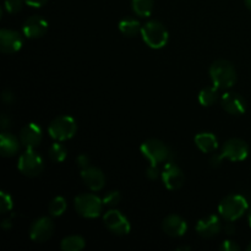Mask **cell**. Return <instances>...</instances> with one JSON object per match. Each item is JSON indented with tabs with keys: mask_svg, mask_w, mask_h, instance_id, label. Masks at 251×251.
<instances>
[{
	"mask_svg": "<svg viewBox=\"0 0 251 251\" xmlns=\"http://www.w3.org/2000/svg\"><path fill=\"white\" fill-rule=\"evenodd\" d=\"M210 77L218 90H227L237 82V71L232 63L225 59L213 61L210 66Z\"/></svg>",
	"mask_w": 251,
	"mask_h": 251,
	"instance_id": "cell-1",
	"label": "cell"
},
{
	"mask_svg": "<svg viewBox=\"0 0 251 251\" xmlns=\"http://www.w3.org/2000/svg\"><path fill=\"white\" fill-rule=\"evenodd\" d=\"M141 37L150 48L161 49L168 43L169 33L162 22L152 20L141 27Z\"/></svg>",
	"mask_w": 251,
	"mask_h": 251,
	"instance_id": "cell-2",
	"label": "cell"
},
{
	"mask_svg": "<svg viewBox=\"0 0 251 251\" xmlns=\"http://www.w3.org/2000/svg\"><path fill=\"white\" fill-rule=\"evenodd\" d=\"M248 208H249V205L244 196L228 195L218 205V212H220L221 217L225 218L226 221L234 222L244 216Z\"/></svg>",
	"mask_w": 251,
	"mask_h": 251,
	"instance_id": "cell-3",
	"label": "cell"
},
{
	"mask_svg": "<svg viewBox=\"0 0 251 251\" xmlns=\"http://www.w3.org/2000/svg\"><path fill=\"white\" fill-rule=\"evenodd\" d=\"M76 130H77V125H76L75 119L69 115H60V117L55 118L48 127L49 136L59 142L66 141V140L74 137Z\"/></svg>",
	"mask_w": 251,
	"mask_h": 251,
	"instance_id": "cell-4",
	"label": "cell"
},
{
	"mask_svg": "<svg viewBox=\"0 0 251 251\" xmlns=\"http://www.w3.org/2000/svg\"><path fill=\"white\" fill-rule=\"evenodd\" d=\"M75 210L85 218H97L104 206L103 199L95 194H81L75 198Z\"/></svg>",
	"mask_w": 251,
	"mask_h": 251,
	"instance_id": "cell-5",
	"label": "cell"
},
{
	"mask_svg": "<svg viewBox=\"0 0 251 251\" xmlns=\"http://www.w3.org/2000/svg\"><path fill=\"white\" fill-rule=\"evenodd\" d=\"M17 168L24 176L34 178L43 172L44 161L38 152L32 149H26V151L20 156Z\"/></svg>",
	"mask_w": 251,
	"mask_h": 251,
	"instance_id": "cell-6",
	"label": "cell"
},
{
	"mask_svg": "<svg viewBox=\"0 0 251 251\" xmlns=\"http://www.w3.org/2000/svg\"><path fill=\"white\" fill-rule=\"evenodd\" d=\"M140 151L144 154V157L149 159L150 163L153 164V166H157L158 163L167 161L171 156V151H169L168 147L157 139L146 140L140 147Z\"/></svg>",
	"mask_w": 251,
	"mask_h": 251,
	"instance_id": "cell-7",
	"label": "cell"
},
{
	"mask_svg": "<svg viewBox=\"0 0 251 251\" xmlns=\"http://www.w3.org/2000/svg\"><path fill=\"white\" fill-rule=\"evenodd\" d=\"M103 222L107 229L115 235H126L131 230L129 220L118 210H109L103 216Z\"/></svg>",
	"mask_w": 251,
	"mask_h": 251,
	"instance_id": "cell-8",
	"label": "cell"
},
{
	"mask_svg": "<svg viewBox=\"0 0 251 251\" xmlns=\"http://www.w3.org/2000/svg\"><path fill=\"white\" fill-rule=\"evenodd\" d=\"M55 226L51 218L39 217L29 227V237L36 243H44L54 234Z\"/></svg>",
	"mask_w": 251,
	"mask_h": 251,
	"instance_id": "cell-9",
	"label": "cell"
},
{
	"mask_svg": "<svg viewBox=\"0 0 251 251\" xmlns=\"http://www.w3.org/2000/svg\"><path fill=\"white\" fill-rule=\"evenodd\" d=\"M222 156L232 162H242L249 156V146L242 139H229L223 145Z\"/></svg>",
	"mask_w": 251,
	"mask_h": 251,
	"instance_id": "cell-10",
	"label": "cell"
},
{
	"mask_svg": "<svg viewBox=\"0 0 251 251\" xmlns=\"http://www.w3.org/2000/svg\"><path fill=\"white\" fill-rule=\"evenodd\" d=\"M164 186L169 190H178L184 185L185 176L174 162H168L161 174Z\"/></svg>",
	"mask_w": 251,
	"mask_h": 251,
	"instance_id": "cell-11",
	"label": "cell"
},
{
	"mask_svg": "<svg viewBox=\"0 0 251 251\" xmlns=\"http://www.w3.org/2000/svg\"><path fill=\"white\" fill-rule=\"evenodd\" d=\"M24 44L22 36L15 29L2 28L0 31V50L5 54H14L21 49Z\"/></svg>",
	"mask_w": 251,
	"mask_h": 251,
	"instance_id": "cell-12",
	"label": "cell"
},
{
	"mask_svg": "<svg viewBox=\"0 0 251 251\" xmlns=\"http://www.w3.org/2000/svg\"><path fill=\"white\" fill-rule=\"evenodd\" d=\"M48 22L46 19H43L39 15H34V16L28 17L26 21L22 25V32L27 38L36 39L41 38L48 31Z\"/></svg>",
	"mask_w": 251,
	"mask_h": 251,
	"instance_id": "cell-13",
	"label": "cell"
},
{
	"mask_svg": "<svg viewBox=\"0 0 251 251\" xmlns=\"http://www.w3.org/2000/svg\"><path fill=\"white\" fill-rule=\"evenodd\" d=\"M42 129L36 123H28L20 131V141L25 149L34 150L42 141Z\"/></svg>",
	"mask_w": 251,
	"mask_h": 251,
	"instance_id": "cell-14",
	"label": "cell"
},
{
	"mask_svg": "<svg viewBox=\"0 0 251 251\" xmlns=\"http://www.w3.org/2000/svg\"><path fill=\"white\" fill-rule=\"evenodd\" d=\"M81 178L85 185L92 191L102 190L105 185L104 173L97 167L88 166L87 168H83L81 171Z\"/></svg>",
	"mask_w": 251,
	"mask_h": 251,
	"instance_id": "cell-15",
	"label": "cell"
},
{
	"mask_svg": "<svg viewBox=\"0 0 251 251\" xmlns=\"http://www.w3.org/2000/svg\"><path fill=\"white\" fill-rule=\"evenodd\" d=\"M162 228L164 233L169 237L179 238L183 237L188 230V223L183 217L178 215H169L162 222Z\"/></svg>",
	"mask_w": 251,
	"mask_h": 251,
	"instance_id": "cell-16",
	"label": "cell"
},
{
	"mask_svg": "<svg viewBox=\"0 0 251 251\" xmlns=\"http://www.w3.org/2000/svg\"><path fill=\"white\" fill-rule=\"evenodd\" d=\"M223 109L232 115H240L247 110V103L240 95L234 92H226L221 98Z\"/></svg>",
	"mask_w": 251,
	"mask_h": 251,
	"instance_id": "cell-17",
	"label": "cell"
},
{
	"mask_svg": "<svg viewBox=\"0 0 251 251\" xmlns=\"http://www.w3.org/2000/svg\"><path fill=\"white\" fill-rule=\"evenodd\" d=\"M222 229L220 217L216 215H208L201 218L196 225V232L202 238H212Z\"/></svg>",
	"mask_w": 251,
	"mask_h": 251,
	"instance_id": "cell-18",
	"label": "cell"
},
{
	"mask_svg": "<svg viewBox=\"0 0 251 251\" xmlns=\"http://www.w3.org/2000/svg\"><path fill=\"white\" fill-rule=\"evenodd\" d=\"M20 140L6 131L0 135V153L2 157H14L20 150Z\"/></svg>",
	"mask_w": 251,
	"mask_h": 251,
	"instance_id": "cell-19",
	"label": "cell"
},
{
	"mask_svg": "<svg viewBox=\"0 0 251 251\" xmlns=\"http://www.w3.org/2000/svg\"><path fill=\"white\" fill-rule=\"evenodd\" d=\"M195 144L201 152L211 153L218 147V140L212 132H200L195 136Z\"/></svg>",
	"mask_w": 251,
	"mask_h": 251,
	"instance_id": "cell-20",
	"label": "cell"
},
{
	"mask_svg": "<svg viewBox=\"0 0 251 251\" xmlns=\"http://www.w3.org/2000/svg\"><path fill=\"white\" fill-rule=\"evenodd\" d=\"M119 27L120 32H122L124 36L126 37H135L137 36V33H141V25L134 17H124L119 21Z\"/></svg>",
	"mask_w": 251,
	"mask_h": 251,
	"instance_id": "cell-21",
	"label": "cell"
},
{
	"mask_svg": "<svg viewBox=\"0 0 251 251\" xmlns=\"http://www.w3.org/2000/svg\"><path fill=\"white\" fill-rule=\"evenodd\" d=\"M86 247V242L81 235H69L60 243L61 250L64 251H81Z\"/></svg>",
	"mask_w": 251,
	"mask_h": 251,
	"instance_id": "cell-22",
	"label": "cell"
},
{
	"mask_svg": "<svg viewBox=\"0 0 251 251\" xmlns=\"http://www.w3.org/2000/svg\"><path fill=\"white\" fill-rule=\"evenodd\" d=\"M218 100V88L216 86H208L202 88L199 93V102L202 107H211L215 104Z\"/></svg>",
	"mask_w": 251,
	"mask_h": 251,
	"instance_id": "cell-23",
	"label": "cell"
},
{
	"mask_svg": "<svg viewBox=\"0 0 251 251\" xmlns=\"http://www.w3.org/2000/svg\"><path fill=\"white\" fill-rule=\"evenodd\" d=\"M131 6L137 16L149 17L153 11L154 0H131Z\"/></svg>",
	"mask_w": 251,
	"mask_h": 251,
	"instance_id": "cell-24",
	"label": "cell"
},
{
	"mask_svg": "<svg viewBox=\"0 0 251 251\" xmlns=\"http://www.w3.org/2000/svg\"><path fill=\"white\" fill-rule=\"evenodd\" d=\"M49 158L51 159L55 163H61V162L65 161L66 154H68V151H66V147L64 145L59 144L58 142H54L50 147H49Z\"/></svg>",
	"mask_w": 251,
	"mask_h": 251,
	"instance_id": "cell-25",
	"label": "cell"
},
{
	"mask_svg": "<svg viewBox=\"0 0 251 251\" xmlns=\"http://www.w3.org/2000/svg\"><path fill=\"white\" fill-rule=\"evenodd\" d=\"M66 207H68V202H66L65 198L63 196H56L49 203V213L53 217H59V216L63 215L66 211Z\"/></svg>",
	"mask_w": 251,
	"mask_h": 251,
	"instance_id": "cell-26",
	"label": "cell"
},
{
	"mask_svg": "<svg viewBox=\"0 0 251 251\" xmlns=\"http://www.w3.org/2000/svg\"><path fill=\"white\" fill-rule=\"evenodd\" d=\"M14 207V201H12L11 195L6 191H1L0 193V212L6 213L12 210Z\"/></svg>",
	"mask_w": 251,
	"mask_h": 251,
	"instance_id": "cell-27",
	"label": "cell"
},
{
	"mask_svg": "<svg viewBox=\"0 0 251 251\" xmlns=\"http://www.w3.org/2000/svg\"><path fill=\"white\" fill-rule=\"evenodd\" d=\"M120 200H122V195H120L119 191L112 190L108 194H105V196L103 198V203H104V206H108V207H115L120 202Z\"/></svg>",
	"mask_w": 251,
	"mask_h": 251,
	"instance_id": "cell-28",
	"label": "cell"
},
{
	"mask_svg": "<svg viewBox=\"0 0 251 251\" xmlns=\"http://www.w3.org/2000/svg\"><path fill=\"white\" fill-rule=\"evenodd\" d=\"M24 0H5L4 9L6 10L9 14H16L22 9V4Z\"/></svg>",
	"mask_w": 251,
	"mask_h": 251,
	"instance_id": "cell-29",
	"label": "cell"
},
{
	"mask_svg": "<svg viewBox=\"0 0 251 251\" xmlns=\"http://www.w3.org/2000/svg\"><path fill=\"white\" fill-rule=\"evenodd\" d=\"M221 251H239L240 247L234 240H225L220 247Z\"/></svg>",
	"mask_w": 251,
	"mask_h": 251,
	"instance_id": "cell-30",
	"label": "cell"
},
{
	"mask_svg": "<svg viewBox=\"0 0 251 251\" xmlns=\"http://www.w3.org/2000/svg\"><path fill=\"white\" fill-rule=\"evenodd\" d=\"M158 176H159V172H158V168H157V166L151 164V166L147 168L146 176L149 179H151V180H156V179H158Z\"/></svg>",
	"mask_w": 251,
	"mask_h": 251,
	"instance_id": "cell-31",
	"label": "cell"
},
{
	"mask_svg": "<svg viewBox=\"0 0 251 251\" xmlns=\"http://www.w3.org/2000/svg\"><path fill=\"white\" fill-rule=\"evenodd\" d=\"M76 162H77V166H80L81 168H87L90 166V157L85 153H81L80 156H77L76 158Z\"/></svg>",
	"mask_w": 251,
	"mask_h": 251,
	"instance_id": "cell-32",
	"label": "cell"
},
{
	"mask_svg": "<svg viewBox=\"0 0 251 251\" xmlns=\"http://www.w3.org/2000/svg\"><path fill=\"white\" fill-rule=\"evenodd\" d=\"M1 98H2V100H4L5 104H12L15 100L14 93H12L10 90H5L4 92H2Z\"/></svg>",
	"mask_w": 251,
	"mask_h": 251,
	"instance_id": "cell-33",
	"label": "cell"
},
{
	"mask_svg": "<svg viewBox=\"0 0 251 251\" xmlns=\"http://www.w3.org/2000/svg\"><path fill=\"white\" fill-rule=\"evenodd\" d=\"M25 4L32 7H42L48 2V0H24Z\"/></svg>",
	"mask_w": 251,
	"mask_h": 251,
	"instance_id": "cell-34",
	"label": "cell"
},
{
	"mask_svg": "<svg viewBox=\"0 0 251 251\" xmlns=\"http://www.w3.org/2000/svg\"><path fill=\"white\" fill-rule=\"evenodd\" d=\"M0 124H1V129L5 130L6 127L10 126V118H7L6 114L1 115V120H0Z\"/></svg>",
	"mask_w": 251,
	"mask_h": 251,
	"instance_id": "cell-35",
	"label": "cell"
},
{
	"mask_svg": "<svg viewBox=\"0 0 251 251\" xmlns=\"http://www.w3.org/2000/svg\"><path fill=\"white\" fill-rule=\"evenodd\" d=\"M225 230H226V233L229 235L233 234V233L235 232V226L233 225L232 221H228V223L226 225V227H225Z\"/></svg>",
	"mask_w": 251,
	"mask_h": 251,
	"instance_id": "cell-36",
	"label": "cell"
},
{
	"mask_svg": "<svg viewBox=\"0 0 251 251\" xmlns=\"http://www.w3.org/2000/svg\"><path fill=\"white\" fill-rule=\"evenodd\" d=\"M222 159H223L222 154H220V156H213L212 159H211V163H212L213 167L218 166V164H220L221 162H222Z\"/></svg>",
	"mask_w": 251,
	"mask_h": 251,
	"instance_id": "cell-37",
	"label": "cell"
},
{
	"mask_svg": "<svg viewBox=\"0 0 251 251\" xmlns=\"http://www.w3.org/2000/svg\"><path fill=\"white\" fill-rule=\"evenodd\" d=\"M1 227L4 228L5 230L10 229V228H11V220H5V221H2Z\"/></svg>",
	"mask_w": 251,
	"mask_h": 251,
	"instance_id": "cell-38",
	"label": "cell"
},
{
	"mask_svg": "<svg viewBox=\"0 0 251 251\" xmlns=\"http://www.w3.org/2000/svg\"><path fill=\"white\" fill-rule=\"evenodd\" d=\"M245 1V5H247V7L249 10H251V0H244Z\"/></svg>",
	"mask_w": 251,
	"mask_h": 251,
	"instance_id": "cell-39",
	"label": "cell"
},
{
	"mask_svg": "<svg viewBox=\"0 0 251 251\" xmlns=\"http://www.w3.org/2000/svg\"><path fill=\"white\" fill-rule=\"evenodd\" d=\"M248 221H249V225L251 227V207L249 208V213H248Z\"/></svg>",
	"mask_w": 251,
	"mask_h": 251,
	"instance_id": "cell-40",
	"label": "cell"
},
{
	"mask_svg": "<svg viewBox=\"0 0 251 251\" xmlns=\"http://www.w3.org/2000/svg\"><path fill=\"white\" fill-rule=\"evenodd\" d=\"M178 250H190V248H189V247H184V248H179Z\"/></svg>",
	"mask_w": 251,
	"mask_h": 251,
	"instance_id": "cell-41",
	"label": "cell"
},
{
	"mask_svg": "<svg viewBox=\"0 0 251 251\" xmlns=\"http://www.w3.org/2000/svg\"><path fill=\"white\" fill-rule=\"evenodd\" d=\"M247 250H248V251H251V243H250V244H249V245H248Z\"/></svg>",
	"mask_w": 251,
	"mask_h": 251,
	"instance_id": "cell-42",
	"label": "cell"
}]
</instances>
